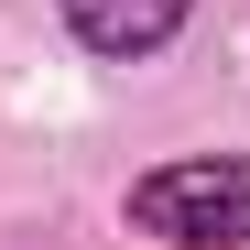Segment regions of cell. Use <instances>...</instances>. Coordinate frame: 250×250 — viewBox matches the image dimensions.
I'll list each match as a JSON object with an SVG mask.
<instances>
[{"label": "cell", "mask_w": 250, "mask_h": 250, "mask_svg": "<svg viewBox=\"0 0 250 250\" xmlns=\"http://www.w3.org/2000/svg\"><path fill=\"white\" fill-rule=\"evenodd\" d=\"M196 0H65V22H76V44L87 55H163L185 33Z\"/></svg>", "instance_id": "obj_2"}, {"label": "cell", "mask_w": 250, "mask_h": 250, "mask_svg": "<svg viewBox=\"0 0 250 250\" xmlns=\"http://www.w3.org/2000/svg\"><path fill=\"white\" fill-rule=\"evenodd\" d=\"M131 229L174 239V250H250V163H229V152L152 163L131 185Z\"/></svg>", "instance_id": "obj_1"}]
</instances>
